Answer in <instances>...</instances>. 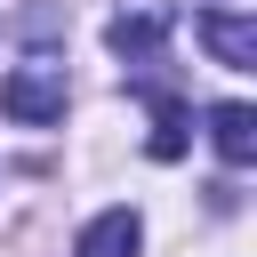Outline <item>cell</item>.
Wrapping results in <instances>:
<instances>
[{
	"label": "cell",
	"mask_w": 257,
	"mask_h": 257,
	"mask_svg": "<svg viewBox=\"0 0 257 257\" xmlns=\"http://www.w3.org/2000/svg\"><path fill=\"white\" fill-rule=\"evenodd\" d=\"M169 24H177V8H169V0H120V8H112V24H104V40H112V56H120V64H153V56L169 48Z\"/></svg>",
	"instance_id": "2"
},
{
	"label": "cell",
	"mask_w": 257,
	"mask_h": 257,
	"mask_svg": "<svg viewBox=\"0 0 257 257\" xmlns=\"http://www.w3.org/2000/svg\"><path fill=\"white\" fill-rule=\"evenodd\" d=\"M209 137H217V153H225L233 169H249V161H257V112H249L241 96L209 104Z\"/></svg>",
	"instance_id": "6"
},
{
	"label": "cell",
	"mask_w": 257,
	"mask_h": 257,
	"mask_svg": "<svg viewBox=\"0 0 257 257\" xmlns=\"http://www.w3.org/2000/svg\"><path fill=\"white\" fill-rule=\"evenodd\" d=\"M64 96H72V80H64V56H48V48H32V56L0 80V112H8V120H24V128L64 120Z\"/></svg>",
	"instance_id": "1"
},
{
	"label": "cell",
	"mask_w": 257,
	"mask_h": 257,
	"mask_svg": "<svg viewBox=\"0 0 257 257\" xmlns=\"http://www.w3.org/2000/svg\"><path fill=\"white\" fill-rule=\"evenodd\" d=\"M193 32H201V48H209L225 72H257V24H249V16H233V8H201Z\"/></svg>",
	"instance_id": "3"
},
{
	"label": "cell",
	"mask_w": 257,
	"mask_h": 257,
	"mask_svg": "<svg viewBox=\"0 0 257 257\" xmlns=\"http://www.w3.org/2000/svg\"><path fill=\"white\" fill-rule=\"evenodd\" d=\"M137 241H145L137 209H104V217H88V225H80L72 257H137Z\"/></svg>",
	"instance_id": "4"
},
{
	"label": "cell",
	"mask_w": 257,
	"mask_h": 257,
	"mask_svg": "<svg viewBox=\"0 0 257 257\" xmlns=\"http://www.w3.org/2000/svg\"><path fill=\"white\" fill-rule=\"evenodd\" d=\"M145 96V112H153V137H145V153L153 161H185V128H193V112L169 96V88H137Z\"/></svg>",
	"instance_id": "5"
}]
</instances>
